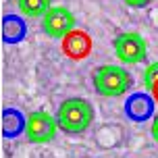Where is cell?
<instances>
[{
  "label": "cell",
  "mask_w": 158,
  "mask_h": 158,
  "mask_svg": "<svg viewBox=\"0 0 158 158\" xmlns=\"http://www.w3.org/2000/svg\"><path fill=\"white\" fill-rule=\"evenodd\" d=\"M94 89L104 98H118L131 87V75L123 67L117 64H102L92 75Z\"/></svg>",
  "instance_id": "2"
},
{
  "label": "cell",
  "mask_w": 158,
  "mask_h": 158,
  "mask_svg": "<svg viewBox=\"0 0 158 158\" xmlns=\"http://www.w3.org/2000/svg\"><path fill=\"white\" fill-rule=\"evenodd\" d=\"M112 48H114V54L121 63L125 64H137L146 60V54H148V46H146V40L135 31H127L121 33L114 38L112 42Z\"/></svg>",
  "instance_id": "4"
},
{
  "label": "cell",
  "mask_w": 158,
  "mask_h": 158,
  "mask_svg": "<svg viewBox=\"0 0 158 158\" xmlns=\"http://www.w3.org/2000/svg\"><path fill=\"white\" fill-rule=\"evenodd\" d=\"M50 2H52V0H17V6L21 10V15L38 19V17H44L48 10L52 8Z\"/></svg>",
  "instance_id": "8"
},
{
  "label": "cell",
  "mask_w": 158,
  "mask_h": 158,
  "mask_svg": "<svg viewBox=\"0 0 158 158\" xmlns=\"http://www.w3.org/2000/svg\"><path fill=\"white\" fill-rule=\"evenodd\" d=\"M158 83V60L156 63H150L143 71V85L152 92V87Z\"/></svg>",
  "instance_id": "9"
},
{
  "label": "cell",
  "mask_w": 158,
  "mask_h": 158,
  "mask_svg": "<svg viewBox=\"0 0 158 158\" xmlns=\"http://www.w3.org/2000/svg\"><path fill=\"white\" fill-rule=\"evenodd\" d=\"M127 6H133V8H142V6H146L150 0H123Z\"/></svg>",
  "instance_id": "10"
},
{
  "label": "cell",
  "mask_w": 158,
  "mask_h": 158,
  "mask_svg": "<svg viewBox=\"0 0 158 158\" xmlns=\"http://www.w3.org/2000/svg\"><path fill=\"white\" fill-rule=\"evenodd\" d=\"M56 117L44 110H33L25 118V135L31 143H48L56 137Z\"/></svg>",
  "instance_id": "3"
},
{
  "label": "cell",
  "mask_w": 158,
  "mask_h": 158,
  "mask_svg": "<svg viewBox=\"0 0 158 158\" xmlns=\"http://www.w3.org/2000/svg\"><path fill=\"white\" fill-rule=\"evenodd\" d=\"M58 129L69 135H81L94 123V106L85 98H67L56 110Z\"/></svg>",
  "instance_id": "1"
},
{
  "label": "cell",
  "mask_w": 158,
  "mask_h": 158,
  "mask_svg": "<svg viewBox=\"0 0 158 158\" xmlns=\"http://www.w3.org/2000/svg\"><path fill=\"white\" fill-rule=\"evenodd\" d=\"M150 131H152V137H154V142L158 143V114L152 118V127H150Z\"/></svg>",
  "instance_id": "11"
},
{
  "label": "cell",
  "mask_w": 158,
  "mask_h": 158,
  "mask_svg": "<svg viewBox=\"0 0 158 158\" xmlns=\"http://www.w3.org/2000/svg\"><path fill=\"white\" fill-rule=\"evenodd\" d=\"M152 102H154V98H150V96H146V94L131 96L125 104L127 117L133 118V121H146L152 114Z\"/></svg>",
  "instance_id": "7"
},
{
  "label": "cell",
  "mask_w": 158,
  "mask_h": 158,
  "mask_svg": "<svg viewBox=\"0 0 158 158\" xmlns=\"http://www.w3.org/2000/svg\"><path fill=\"white\" fill-rule=\"evenodd\" d=\"M42 29L50 38L63 40L67 33L75 29V15L67 6H52L42 17Z\"/></svg>",
  "instance_id": "5"
},
{
  "label": "cell",
  "mask_w": 158,
  "mask_h": 158,
  "mask_svg": "<svg viewBox=\"0 0 158 158\" xmlns=\"http://www.w3.org/2000/svg\"><path fill=\"white\" fill-rule=\"evenodd\" d=\"M152 98H154V102H158V83L152 87Z\"/></svg>",
  "instance_id": "12"
},
{
  "label": "cell",
  "mask_w": 158,
  "mask_h": 158,
  "mask_svg": "<svg viewBox=\"0 0 158 158\" xmlns=\"http://www.w3.org/2000/svg\"><path fill=\"white\" fill-rule=\"evenodd\" d=\"M63 52L67 58L71 60H83L92 54V48H94V42H92V35L83 29H73L71 33H67L63 38Z\"/></svg>",
  "instance_id": "6"
}]
</instances>
